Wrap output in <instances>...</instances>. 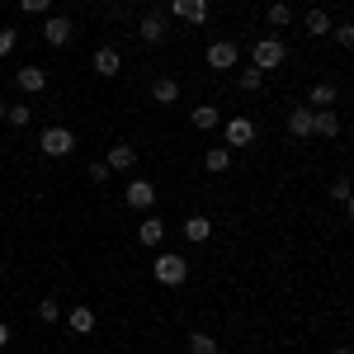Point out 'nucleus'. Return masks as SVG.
Listing matches in <instances>:
<instances>
[{"label": "nucleus", "instance_id": "18", "mask_svg": "<svg viewBox=\"0 0 354 354\" xmlns=\"http://www.w3.org/2000/svg\"><path fill=\"white\" fill-rule=\"evenodd\" d=\"M203 170H208V175H227V170H232V151H227V147H208V151H203Z\"/></svg>", "mask_w": 354, "mask_h": 354}, {"label": "nucleus", "instance_id": "22", "mask_svg": "<svg viewBox=\"0 0 354 354\" xmlns=\"http://www.w3.org/2000/svg\"><path fill=\"white\" fill-rule=\"evenodd\" d=\"M302 28H307L312 38H326V33H330V15H326V10H307V19H302Z\"/></svg>", "mask_w": 354, "mask_h": 354}, {"label": "nucleus", "instance_id": "25", "mask_svg": "<svg viewBox=\"0 0 354 354\" xmlns=\"http://www.w3.org/2000/svg\"><path fill=\"white\" fill-rule=\"evenodd\" d=\"M265 19H270V28H283V24H293V10L283 0H274L270 10H265Z\"/></svg>", "mask_w": 354, "mask_h": 354}, {"label": "nucleus", "instance_id": "19", "mask_svg": "<svg viewBox=\"0 0 354 354\" xmlns=\"http://www.w3.org/2000/svg\"><path fill=\"white\" fill-rule=\"evenodd\" d=\"M66 330H71V335H90V330H95V312H90V307H71V312H66Z\"/></svg>", "mask_w": 354, "mask_h": 354}, {"label": "nucleus", "instance_id": "3", "mask_svg": "<svg viewBox=\"0 0 354 354\" xmlns=\"http://www.w3.org/2000/svg\"><path fill=\"white\" fill-rule=\"evenodd\" d=\"M38 151H43V156H53V161H62V156H71V151H76V133H71V128H62V123H53V128H43V133H38Z\"/></svg>", "mask_w": 354, "mask_h": 354}, {"label": "nucleus", "instance_id": "6", "mask_svg": "<svg viewBox=\"0 0 354 354\" xmlns=\"http://www.w3.org/2000/svg\"><path fill=\"white\" fill-rule=\"evenodd\" d=\"M203 62H208L213 71H232V66L241 62V48H236V43H227V38H218V43H208Z\"/></svg>", "mask_w": 354, "mask_h": 354}, {"label": "nucleus", "instance_id": "24", "mask_svg": "<svg viewBox=\"0 0 354 354\" xmlns=\"http://www.w3.org/2000/svg\"><path fill=\"white\" fill-rule=\"evenodd\" d=\"M245 95H255V90H265V71H255V66H241V76H236Z\"/></svg>", "mask_w": 354, "mask_h": 354}, {"label": "nucleus", "instance_id": "4", "mask_svg": "<svg viewBox=\"0 0 354 354\" xmlns=\"http://www.w3.org/2000/svg\"><path fill=\"white\" fill-rule=\"evenodd\" d=\"M222 147H227V151L255 147V123H250V118H227V123H222Z\"/></svg>", "mask_w": 354, "mask_h": 354}, {"label": "nucleus", "instance_id": "32", "mask_svg": "<svg viewBox=\"0 0 354 354\" xmlns=\"http://www.w3.org/2000/svg\"><path fill=\"white\" fill-rule=\"evenodd\" d=\"M85 175H90V180H95V185H104V180H109L113 170H109V165H104V161H95V165H90V170H85Z\"/></svg>", "mask_w": 354, "mask_h": 354}, {"label": "nucleus", "instance_id": "10", "mask_svg": "<svg viewBox=\"0 0 354 354\" xmlns=\"http://www.w3.org/2000/svg\"><path fill=\"white\" fill-rule=\"evenodd\" d=\"M95 76H104V81H113L118 71H123V57H118V48H95Z\"/></svg>", "mask_w": 354, "mask_h": 354}, {"label": "nucleus", "instance_id": "30", "mask_svg": "<svg viewBox=\"0 0 354 354\" xmlns=\"http://www.w3.org/2000/svg\"><path fill=\"white\" fill-rule=\"evenodd\" d=\"M15 43H19V28H0V57L15 53Z\"/></svg>", "mask_w": 354, "mask_h": 354}, {"label": "nucleus", "instance_id": "27", "mask_svg": "<svg viewBox=\"0 0 354 354\" xmlns=\"http://www.w3.org/2000/svg\"><path fill=\"white\" fill-rule=\"evenodd\" d=\"M38 322H43V326H57V322H62V307H57V298H43V302H38Z\"/></svg>", "mask_w": 354, "mask_h": 354}, {"label": "nucleus", "instance_id": "12", "mask_svg": "<svg viewBox=\"0 0 354 354\" xmlns=\"http://www.w3.org/2000/svg\"><path fill=\"white\" fill-rule=\"evenodd\" d=\"M185 241H189V245L213 241V218H203V213H189V218H185Z\"/></svg>", "mask_w": 354, "mask_h": 354}, {"label": "nucleus", "instance_id": "23", "mask_svg": "<svg viewBox=\"0 0 354 354\" xmlns=\"http://www.w3.org/2000/svg\"><path fill=\"white\" fill-rule=\"evenodd\" d=\"M189 354H218V335H208V330H189Z\"/></svg>", "mask_w": 354, "mask_h": 354}, {"label": "nucleus", "instance_id": "13", "mask_svg": "<svg viewBox=\"0 0 354 354\" xmlns=\"http://www.w3.org/2000/svg\"><path fill=\"white\" fill-rule=\"evenodd\" d=\"M312 137H340V113L335 109H312Z\"/></svg>", "mask_w": 354, "mask_h": 354}, {"label": "nucleus", "instance_id": "9", "mask_svg": "<svg viewBox=\"0 0 354 354\" xmlns=\"http://www.w3.org/2000/svg\"><path fill=\"white\" fill-rule=\"evenodd\" d=\"M137 38H142V43H151V48H156V43H165V15H161V10L142 15V24H137Z\"/></svg>", "mask_w": 354, "mask_h": 354}, {"label": "nucleus", "instance_id": "1", "mask_svg": "<svg viewBox=\"0 0 354 354\" xmlns=\"http://www.w3.org/2000/svg\"><path fill=\"white\" fill-rule=\"evenodd\" d=\"M151 279H156L161 288H185V283H189V260H185V255H156V260H151Z\"/></svg>", "mask_w": 354, "mask_h": 354}, {"label": "nucleus", "instance_id": "29", "mask_svg": "<svg viewBox=\"0 0 354 354\" xmlns=\"http://www.w3.org/2000/svg\"><path fill=\"white\" fill-rule=\"evenodd\" d=\"M330 38H335L340 48H354V24H330Z\"/></svg>", "mask_w": 354, "mask_h": 354}, {"label": "nucleus", "instance_id": "28", "mask_svg": "<svg viewBox=\"0 0 354 354\" xmlns=\"http://www.w3.org/2000/svg\"><path fill=\"white\" fill-rule=\"evenodd\" d=\"M330 198L350 213V180H345V175H340V180H330Z\"/></svg>", "mask_w": 354, "mask_h": 354}, {"label": "nucleus", "instance_id": "2", "mask_svg": "<svg viewBox=\"0 0 354 354\" xmlns=\"http://www.w3.org/2000/svg\"><path fill=\"white\" fill-rule=\"evenodd\" d=\"M283 62H288V48H283V38H274V33L250 48V66H255V71H279Z\"/></svg>", "mask_w": 354, "mask_h": 354}, {"label": "nucleus", "instance_id": "21", "mask_svg": "<svg viewBox=\"0 0 354 354\" xmlns=\"http://www.w3.org/2000/svg\"><path fill=\"white\" fill-rule=\"evenodd\" d=\"M307 109H335V85H312V95H307Z\"/></svg>", "mask_w": 354, "mask_h": 354}, {"label": "nucleus", "instance_id": "5", "mask_svg": "<svg viewBox=\"0 0 354 354\" xmlns=\"http://www.w3.org/2000/svg\"><path fill=\"white\" fill-rule=\"evenodd\" d=\"M123 203H128L133 213H151V208H156V185H151V180H128Z\"/></svg>", "mask_w": 354, "mask_h": 354}, {"label": "nucleus", "instance_id": "7", "mask_svg": "<svg viewBox=\"0 0 354 354\" xmlns=\"http://www.w3.org/2000/svg\"><path fill=\"white\" fill-rule=\"evenodd\" d=\"M71 33H76V24H71L66 15H48V19H43V43H48V48H66Z\"/></svg>", "mask_w": 354, "mask_h": 354}, {"label": "nucleus", "instance_id": "20", "mask_svg": "<svg viewBox=\"0 0 354 354\" xmlns=\"http://www.w3.org/2000/svg\"><path fill=\"white\" fill-rule=\"evenodd\" d=\"M288 133L298 137V142H307V137H312V109H307V104H298V109L288 113Z\"/></svg>", "mask_w": 354, "mask_h": 354}, {"label": "nucleus", "instance_id": "11", "mask_svg": "<svg viewBox=\"0 0 354 354\" xmlns=\"http://www.w3.org/2000/svg\"><path fill=\"white\" fill-rule=\"evenodd\" d=\"M15 85H19L24 95H43V90H48V71H43V66H19V71H15Z\"/></svg>", "mask_w": 354, "mask_h": 354}, {"label": "nucleus", "instance_id": "35", "mask_svg": "<svg viewBox=\"0 0 354 354\" xmlns=\"http://www.w3.org/2000/svg\"><path fill=\"white\" fill-rule=\"evenodd\" d=\"M0 123H5V100H0Z\"/></svg>", "mask_w": 354, "mask_h": 354}, {"label": "nucleus", "instance_id": "8", "mask_svg": "<svg viewBox=\"0 0 354 354\" xmlns=\"http://www.w3.org/2000/svg\"><path fill=\"white\" fill-rule=\"evenodd\" d=\"M170 19L203 24V19H208V0H170Z\"/></svg>", "mask_w": 354, "mask_h": 354}, {"label": "nucleus", "instance_id": "31", "mask_svg": "<svg viewBox=\"0 0 354 354\" xmlns=\"http://www.w3.org/2000/svg\"><path fill=\"white\" fill-rule=\"evenodd\" d=\"M19 10H24V15H48L53 0H19Z\"/></svg>", "mask_w": 354, "mask_h": 354}, {"label": "nucleus", "instance_id": "14", "mask_svg": "<svg viewBox=\"0 0 354 354\" xmlns=\"http://www.w3.org/2000/svg\"><path fill=\"white\" fill-rule=\"evenodd\" d=\"M151 104H180V81L175 76H156L151 81Z\"/></svg>", "mask_w": 354, "mask_h": 354}, {"label": "nucleus", "instance_id": "34", "mask_svg": "<svg viewBox=\"0 0 354 354\" xmlns=\"http://www.w3.org/2000/svg\"><path fill=\"white\" fill-rule=\"evenodd\" d=\"M330 354H350V350H345V345H335V350H330Z\"/></svg>", "mask_w": 354, "mask_h": 354}, {"label": "nucleus", "instance_id": "15", "mask_svg": "<svg viewBox=\"0 0 354 354\" xmlns=\"http://www.w3.org/2000/svg\"><path fill=\"white\" fill-rule=\"evenodd\" d=\"M161 241H165V222L161 218H142L137 222V245L151 250V245H161Z\"/></svg>", "mask_w": 354, "mask_h": 354}, {"label": "nucleus", "instance_id": "17", "mask_svg": "<svg viewBox=\"0 0 354 354\" xmlns=\"http://www.w3.org/2000/svg\"><path fill=\"white\" fill-rule=\"evenodd\" d=\"M189 123H194V128H198V133H213V128H218V123H222V109H218V104H194Z\"/></svg>", "mask_w": 354, "mask_h": 354}, {"label": "nucleus", "instance_id": "33", "mask_svg": "<svg viewBox=\"0 0 354 354\" xmlns=\"http://www.w3.org/2000/svg\"><path fill=\"white\" fill-rule=\"evenodd\" d=\"M10 345V322H0V350Z\"/></svg>", "mask_w": 354, "mask_h": 354}, {"label": "nucleus", "instance_id": "26", "mask_svg": "<svg viewBox=\"0 0 354 354\" xmlns=\"http://www.w3.org/2000/svg\"><path fill=\"white\" fill-rule=\"evenodd\" d=\"M28 118H33L28 104H5V123H10V128H28Z\"/></svg>", "mask_w": 354, "mask_h": 354}, {"label": "nucleus", "instance_id": "16", "mask_svg": "<svg viewBox=\"0 0 354 354\" xmlns=\"http://www.w3.org/2000/svg\"><path fill=\"white\" fill-rule=\"evenodd\" d=\"M104 165H109V170H133V165H137V147H133V142H113Z\"/></svg>", "mask_w": 354, "mask_h": 354}]
</instances>
